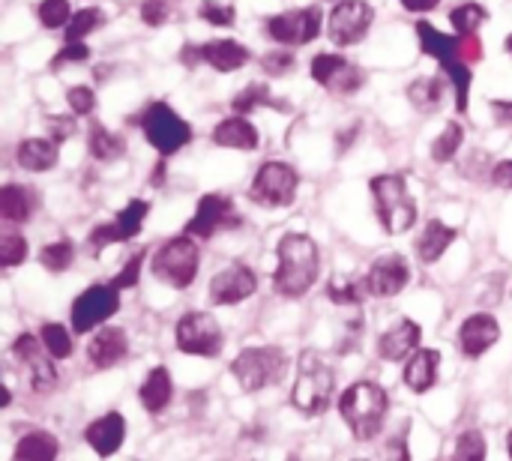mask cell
I'll return each instance as SVG.
<instances>
[{
    "instance_id": "cell-41",
    "label": "cell",
    "mask_w": 512,
    "mask_h": 461,
    "mask_svg": "<svg viewBox=\"0 0 512 461\" xmlns=\"http://www.w3.org/2000/svg\"><path fill=\"white\" fill-rule=\"evenodd\" d=\"M348 66V60L342 57V54H318L315 60H312V66H309V72H312V78L321 84V87H330V81L342 72Z\"/></svg>"
},
{
    "instance_id": "cell-53",
    "label": "cell",
    "mask_w": 512,
    "mask_h": 461,
    "mask_svg": "<svg viewBox=\"0 0 512 461\" xmlns=\"http://www.w3.org/2000/svg\"><path fill=\"white\" fill-rule=\"evenodd\" d=\"M492 183L498 189H512V159H504L492 168Z\"/></svg>"
},
{
    "instance_id": "cell-25",
    "label": "cell",
    "mask_w": 512,
    "mask_h": 461,
    "mask_svg": "<svg viewBox=\"0 0 512 461\" xmlns=\"http://www.w3.org/2000/svg\"><path fill=\"white\" fill-rule=\"evenodd\" d=\"M213 144L231 147V150H255V147L261 144V135H258V129H255L246 117L234 114V117L222 120V123L213 129Z\"/></svg>"
},
{
    "instance_id": "cell-20",
    "label": "cell",
    "mask_w": 512,
    "mask_h": 461,
    "mask_svg": "<svg viewBox=\"0 0 512 461\" xmlns=\"http://www.w3.org/2000/svg\"><path fill=\"white\" fill-rule=\"evenodd\" d=\"M126 354H129V339H126V333L120 330V327H105V330H99L93 339H90V345H87V360H90V366H96V369H114L117 363H123L126 360Z\"/></svg>"
},
{
    "instance_id": "cell-8",
    "label": "cell",
    "mask_w": 512,
    "mask_h": 461,
    "mask_svg": "<svg viewBox=\"0 0 512 461\" xmlns=\"http://www.w3.org/2000/svg\"><path fill=\"white\" fill-rule=\"evenodd\" d=\"M300 177L288 162H264L255 171V180L249 186V198L264 207H288L297 198Z\"/></svg>"
},
{
    "instance_id": "cell-29",
    "label": "cell",
    "mask_w": 512,
    "mask_h": 461,
    "mask_svg": "<svg viewBox=\"0 0 512 461\" xmlns=\"http://www.w3.org/2000/svg\"><path fill=\"white\" fill-rule=\"evenodd\" d=\"M33 207H36V201H33V195H30L24 186L6 183V186L0 189V216H3L6 222L24 225V222L33 216Z\"/></svg>"
},
{
    "instance_id": "cell-15",
    "label": "cell",
    "mask_w": 512,
    "mask_h": 461,
    "mask_svg": "<svg viewBox=\"0 0 512 461\" xmlns=\"http://www.w3.org/2000/svg\"><path fill=\"white\" fill-rule=\"evenodd\" d=\"M240 225V219L234 216V204L231 198L219 195V192H210L198 201V210L195 216L186 222V237H198V240H207L213 237L216 231L222 228H234Z\"/></svg>"
},
{
    "instance_id": "cell-30",
    "label": "cell",
    "mask_w": 512,
    "mask_h": 461,
    "mask_svg": "<svg viewBox=\"0 0 512 461\" xmlns=\"http://www.w3.org/2000/svg\"><path fill=\"white\" fill-rule=\"evenodd\" d=\"M87 150L93 159L99 162H114L126 153V138L105 129L102 123H90V132H87Z\"/></svg>"
},
{
    "instance_id": "cell-16",
    "label": "cell",
    "mask_w": 512,
    "mask_h": 461,
    "mask_svg": "<svg viewBox=\"0 0 512 461\" xmlns=\"http://www.w3.org/2000/svg\"><path fill=\"white\" fill-rule=\"evenodd\" d=\"M258 291V276L246 267V264H228L219 276H213L210 282V300L216 306H234L249 300Z\"/></svg>"
},
{
    "instance_id": "cell-19",
    "label": "cell",
    "mask_w": 512,
    "mask_h": 461,
    "mask_svg": "<svg viewBox=\"0 0 512 461\" xmlns=\"http://www.w3.org/2000/svg\"><path fill=\"white\" fill-rule=\"evenodd\" d=\"M420 339H423L420 324L411 321V318H402L396 327H390V330L378 339V357L387 360V363L408 360L414 351H420Z\"/></svg>"
},
{
    "instance_id": "cell-27",
    "label": "cell",
    "mask_w": 512,
    "mask_h": 461,
    "mask_svg": "<svg viewBox=\"0 0 512 461\" xmlns=\"http://www.w3.org/2000/svg\"><path fill=\"white\" fill-rule=\"evenodd\" d=\"M456 240H459V231H456L453 225H447V222H441V219H432V222L426 225V231L420 234V240H417V255H420L423 264H435V261H441V255H444Z\"/></svg>"
},
{
    "instance_id": "cell-23",
    "label": "cell",
    "mask_w": 512,
    "mask_h": 461,
    "mask_svg": "<svg viewBox=\"0 0 512 461\" xmlns=\"http://www.w3.org/2000/svg\"><path fill=\"white\" fill-rule=\"evenodd\" d=\"M249 48L234 39H210L201 45V60L216 72H237L249 63Z\"/></svg>"
},
{
    "instance_id": "cell-44",
    "label": "cell",
    "mask_w": 512,
    "mask_h": 461,
    "mask_svg": "<svg viewBox=\"0 0 512 461\" xmlns=\"http://www.w3.org/2000/svg\"><path fill=\"white\" fill-rule=\"evenodd\" d=\"M87 60H90L87 42H66V45L51 57V69L57 72V69H63V66H69V63H87Z\"/></svg>"
},
{
    "instance_id": "cell-18",
    "label": "cell",
    "mask_w": 512,
    "mask_h": 461,
    "mask_svg": "<svg viewBox=\"0 0 512 461\" xmlns=\"http://www.w3.org/2000/svg\"><path fill=\"white\" fill-rule=\"evenodd\" d=\"M498 339H501V324H498L495 315H486V312L471 315V318L462 324V330H459V348H462V354L471 357V360L483 357Z\"/></svg>"
},
{
    "instance_id": "cell-54",
    "label": "cell",
    "mask_w": 512,
    "mask_h": 461,
    "mask_svg": "<svg viewBox=\"0 0 512 461\" xmlns=\"http://www.w3.org/2000/svg\"><path fill=\"white\" fill-rule=\"evenodd\" d=\"M492 111H495V120L504 123V126H512V102L510 99H492Z\"/></svg>"
},
{
    "instance_id": "cell-22",
    "label": "cell",
    "mask_w": 512,
    "mask_h": 461,
    "mask_svg": "<svg viewBox=\"0 0 512 461\" xmlns=\"http://www.w3.org/2000/svg\"><path fill=\"white\" fill-rule=\"evenodd\" d=\"M438 366H441V351L435 348H420L408 357L402 381L414 393H429L438 384Z\"/></svg>"
},
{
    "instance_id": "cell-17",
    "label": "cell",
    "mask_w": 512,
    "mask_h": 461,
    "mask_svg": "<svg viewBox=\"0 0 512 461\" xmlns=\"http://www.w3.org/2000/svg\"><path fill=\"white\" fill-rule=\"evenodd\" d=\"M408 282H411V264L399 252L378 258L366 276V288L375 297H396L408 288Z\"/></svg>"
},
{
    "instance_id": "cell-6",
    "label": "cell",
    "mask_w": 512,
    "mask_h": 461,
    "mask_svg": "<svg viewBox=\"0 0 512 461\" xmlns=\"http://www.w3.org/2000/svg\"><path fill=\"white\" fill-rule=\"evenodd\" d=\"M285 366H288L285 354L273 345L270 348H246L234 357L231 375L246 393H258V390L279 384L285 375Z\"/></svg>"
},
{
    "instance_id": "cell-57",
    "label": "cell",
    "mask_w": 512,
    "mask_h": 461,
    "mask_svg": "<svg viewBox=\"0 0 512 461\" xmlns=\"http://www.w3.org/2000/svg\"><path fill=\"white\" fill-rule=\"evenodd\" d=\"M507 48H510V51H512V33H510V39H507Z\"/></svg>"
},
{
    "instance_id": "cell-13",
    "label": "cell",
    "mask_w": 512,
    "mask_h": 461,
    "mask_svg": "<svg viewBox=\"0 0 512 461\" xmlns=\"http://www.w3.org/2000/svg\"><path fill=\"white\" fill-rule=\"evenodd\" d=\"M12 354L15 360L24 366L27 372V381L36 393H51L57 387V369H54V357L45 351L42 339L30 336V333H21L12 345Z\"/></svg>"
},
{
    "instance_id": "cell-24",
    "label": "cell",
    "mask_w": 512,
    "mask_h": 461,
    "mask_svg": "<svg viewBox=\"0 0 512 461\" xmlns=\"http://www.w3.org/2000/svg\"><path fill=\"white\" fill-rule=\"evenodd\" d=\"M417 36H420V48H423L429 57H435L444 69L453 66V63H462V57H459V39H456V36L441 33V30H438L435 24H429V21H417Z\"/></svg>"
},
{
    "instance_id": "cell-14",
    "label": "cell",
    "mask_w": 512,
    "mask_h": 461,
    "mask_svg": "<svg viewBox=\"0 0 512 461\" xmlns=\"http://www.w3.org/2000/svg\"><path fill=\"white\" fill-rule=\"evenodd\" d=\"M147 213H150V204H147V201H141V198L129 201V204L114 216V222L96 225V228L90 231L87 246H90L93 252H102V249L111 246V243H129V240H135L138 231H141V225H144V219H147Z\"/></svg>"
},
{
    "instance_id": "cell-46",
    "label": "cell",
    "mask_w": 512,
    "mask_h": 461,
    "mask_svg": "<svg viewBox=\"0 0 512 461\" xmlns=\"http://www.w3.org/2000/svg\"><path fill=\"white\" fill-rule=\"evenodd\" d=\"M141 264H144V252H135L120 270H117V276H114V288L117 291H129V288H135L138 285V276H141Z\"/></svg>"
},
{
    "instance_id": "cell-28",
    "label": "cell",
    "mask_w": 512,
    "mask_h": 461,
    "mask_svg": "<svg viewBox=\"0 0 512 461\" xmlns=\"http://www.w3.org/2000/svg\"><path fill=\"white\" fill-rule=\"evenodd\" d=\"M171 396H174V384H171V372L165 366H156L147 381L141 384L138 390V399L144 405L147 414H162L168 405H171Z\"/></svg>"
},
{
    "instance_id": "cell-36",
    "label": "cell",
    "mask_w": 512,
    "mask_h": 461,
    "mask_svg": "<svg viewBox=\"0 0 512 461\" xmlns=\"http://www.w3.org/2000/svg\"><path fill=\"white\" fill-rule=\"evenodd\" d=\"M261 105H279L282 108V102H276L273 96H270V87L267 84H249L243 93H237L234 99H231V108L243 117V114H249V111H255V108H261Z\"/></svg>"
},
{
    "instance_id": "cell-35",
    "label": "cell",
    "mask_w": 512,
    "mask_h": 461,
    "mask_svg": "<svg viewBox=\"0 0 512 461\" xmlns=\"http://www.w3.org/2000/svg\"><path fill=\"white\" fill-rule=\"evenodd\" d=\"M486 18H489V12L480 3H462L450 12V21L459 36H474L486 24Z\"/></svg>"
},
{
    "instance_id": "cell-21",
    "label": "cell",
    "mask_w": 512,
    "mask_h": 461,
    "mask_svg": "<svg viewBox=\"0 0 512 461\" xmlns=\"http://www.w3.org/2000/svg\"><path fill=\"white\" fill-rule=\"evenodd\" d=\"M84 441H87V447H90L96 456L108 459V456H114V453L123 447V441H126V420H123L120 414H105V417L93 420V423L84 429Z\"/></svg>"
},
{
    "instance_id": "cell-47",
    "label": "cell",
    "mask_w": 512,
    "mask_h": 461,
    "mask_svg": "<svg viewBox=\"0 0 512 461\" xmlns=\"http://www.w3.org/2000/svg\"><path fill=\"white\" fill-rule=\"evenodd\" d=\"M171 18V0H144L141 3V21L150 27H162Z\"/></svg>"
},
{
    "instance_id": "cell-1",
    "label": "cell",
    "mask_w": 512,
    "mask_h": 461,
    "mask_svg": "<svg viewBox=\"0 0 512 461\" xmlns=\"http://www.w3.org/2000/svg\"><path fill=\"white\" fill-rule=\"evenodd\" d=\"M276 273H273V288L276 294L288 297V300H300L318 279L321 270V255H318V243L309 234H285L276 246Z\"/></svg>"
},
{
    "instance_id": "cell-38",
    "label": "cell",
    "mask_w": 512,
    "mask_h": 461,
    "mask_svg": "<svg viewBox=\"0 0 512 461\" xmlns=\"http://www.w3.org/2000/svg\"><path fill=\"white\" fill-rule=\"evenodd\" d=\"M45 351L54 357V360H66L72 354V336L63 324H42V333H39Z\"/></svg>"
},
{
    "instance_id": "cell-5",
    "label": "cell",
    "mask_w": 512,
    "mask_h": 461,
    "mask_svg": "<svg viewBox=\"0 0 512 461\" xmlns=\"http://www.w3.org/2000/svg\"><path fill=\"white\" fill-rule=\"evenodd\" d=\"M198 267H201V252H198V243L195 237H174L168 243H162L150 261V270L159 282L183 291L195 282L198 276Z\"/></svg>"
},
{
    "instance_id": "cell-9",
    "label": "cell",
    "mask_w": 512,
    "mask_h": 461,
    "mask_svg": "<svg viewBox=\"0 0 512 461\" xmlns=\"http://www.w3.org/2000/svg\"><path fill=\"white\" fill-rule=\"evenodd\" d=\"M222 327L207 312H189L177 321V348L189 357H219Z\"/></svg>"
},
{
    "instance_id": "cell-40",
    "label": "cell",
    "mask_w": 512,
    "mask_h": 461,
    "mask_svg": "<svg viewBox=\"0 0 512 461\" xmlns=\"http://www.w3.org/2000/svg\"><path fill=\"white\" fill-rule=\"evenodd\" d=\"M36 15H39V24L48 27V30H57V27H66L72 21V6L69 0H42L36 6Z\"/></svg>"
},
{
    "instance_id": "cell-45",
    "label": "cell",
    "mask_w": 512,
    "mask_h": 461,
    "mask_svg": "<svg viewBox=\"0 0 512 461\" xmlns=\"http://www.w3.org/2000/svg\"><path fill=\"white\" fill-rule=\"evenodd\" d=\"M66 102H69L72 114L87 117V114L96 108V93H93L90 87H84V84H75V87L66 90Z\"/></svg>"
},
{
    "instance_id": "cell-39",
    "label": "cell",
    "mask_w": 512,
    "mask_h": 461,
    "mask_svg": "<svg viewBox=\"0 0 512 461\" xmlns=\"http://www.w3.org/2000/svg\"><path fill=\"white\" fill-rule=\"evenodd\" d=\"M453 461H486V435L480 429H468L459 435Z\"/></svg>"
},
{
    "instance_id": "cell-52",
    "label": "cell",
    "mask_w": 512,
    "mask_h": 461,
    "mask_svg": "<svg viewBox=\"0 0 512 461\" xmlns=\"http://www.w3.org/2000/svg\"><path fill=\"white\" fill-rule=\"evenodd\" d=\"M387 461H411L408 432H402L399 438H393V441H390V447H387Z\"/></svg>"
},
{
    "instance_id": "cell-4",
    "label": "cell",
    "mask_w": 512,
    "mask_h": 461,
    "mask_svg": "<svg viewBox=\"0 0 512 461\" xmlns=\"http://www.w3.org/2000/svg\"><path fill=\"white\" fill-rule=\"evenodd\" d=\"M372 198L378 222L387 234H405L417 222V201L408 192V183L399 174H378L372 177Z\"/></svg>"
},
{
    "instance_id": "cell-3",
    "label": "cell",
    "mask_w": 512,
    "mask_h": 461,
    "mask_svg": "<svg viewBox=\"0 0 512 461\" xmlns=\"http://www.w3.org/2000/svg\"><path fill=\"white\" fill-rule=\"evenodd\" d=\"M336 393V375L333 369L315 354V351H303L300 354V366H297V381L291 390V402L300 414L306 417H318L330 408Z\"/></svg>"
},
{
    "instance_id": "cell-33",
    "label": "cell",
    "mask_w": 512,
    "mask_h": 461,
    "mask_svg": "<svg viewBox=\"0 0 512 461\" xmlns=\"http://www.w3.org/2000/svg\"><path fill=\"white\" fill-rule=\"evenodd\" d=\"M102 24H105L102 9H99V6H84V9H78V12L72 15V21L66 24L63 39H66V42H84V36L93 33V30L102 27Z\"/></svg>"
},
{
    "instance_id": "cell-32",
    "label": "cell",
    "mask_w": 512,
    "mask_h": 461,
    "mask_svg": "<svg viewBox=\"0 0 512 461\" xmlns=\"http://www.w3.org/2000/svg\"><path fill=\"white\" fill-rule=\"evenodd\" d=\"M462 144H465V129H462V123L450 120V123L444 126V132H441V135L435 138V144H432V159H435L438 165H447V162L456 159V153L462 150Z\"/></svg>"
},
{
    "instance_id": "cell-10",
    "label": "cell",
    "mask_w": 512,
    "mask_h": 461,
    "mask_svg": "<svg viewBox=\"0 0 512 461\" xmlns=\"http://www.w3.org/2000/svg\"><path fill=\"white\" fill-rule=\"evenodd\" d=\"M375 21V9L366 0H339L330 9V21H327V33L339 48L357 45L369 27Z\"/></svg>"
},
{
    "instance_id": "cell-43",
    "label": "cell",
    "mask_w": 512,
    "mask_h": 461,
    "mask_svg": "<svg viewBox=\"0 0 512 461\" xmlns=\"http://www.w3.org/2000/svg\"><path fill=\"white\" fill-rule=\"evenodd\" d=\"M198 15H201L207 24H216V27H231V24H234V6H228V3L201 0Z\"/></svg>"
},
{
    "instance_id": "cell-49",
    "label": "cell",
    "mask_w": 512,
    "mask_h": 461,
    "mask_svg": "<svg viewBox=\"0 0 512 461\" xmlns=\"http://www.w3.org/2000/svg\"><path fill=\"white\" fill-rule=\"evenodd\" d=\"M261 66H264L267 75H285V72L294 69V54L291 51H270V54H264Z\"/></svg>"
},
{
    "instance_id": "cell-12",
    "label": "cell",
    "mask_w": 512,
    "mask_h": 461,
    "mask_svg": "<svg viewBox=\"0 0 512 461\" xmlns=\"http://www.w3.org/2000/svg\"><path fill=\"white\" fill-rule=\"evenodd\" d=\"M120 309V294L114 285H93L72 303V327L75 333H90L93 327L105 324Z\"/></svg>"
},
{
    "instance_id": "cell-50",
    "label": "cell",
    "mask_w": 512,
    "mask_h": 461,
    "mask_svg": "<svg viewBox=\"0 0 512 461\" xmlns=\"http://www.w3.org/2000/svg\"><path fill=\"white\" fill-rule=\"evenodd\" d=\"M459 57L468 66H474V63L483 60V42L477 39V33L474 36H459Z\"/></svg>"
},
{
    "instance_id": "cell-2",
    "label": "cell",
    "mask_w": 512,
    "mask_h": 461,
    "mask_svg": "<svg viewBox=\"0 0 512 461\" xmlns=\"http://www.w3.org/2000/svg\"><path fill=\"white\" fill-rule=\"evenodd\" d=\"M387 411H390V396H387L384 387H378L372 381L351 384L339 399V414H342L345 426L351 429V435L357 441L378 438L381 429H384Z\"/></svg>"
},
{
    "instance_id": "cell-37",
    "label": "cell",
    "mask_w": 512,
    "mask_h": 461,
    "mask_svg": "<svg viewBox=\"0 0 512 461\" xmlns=\"http://www.w3.org/2000/svg\"><path fill=\"white\" fill-rule=\"evenodd\" d=\"M39 261L48 273H66L75 261V246L69 240H57L39 252Z\"/></svg>"
},
{
    "instance_id": "cell-56",
    "label": "cell",
    "mask_w": 512,
    "mask_h": 461,
    "mask_svg": "<svg viewBox=\"0 0 512 461\" xmlns=\"http://www.w3.org/2000/svg\"><path fill=\"white\" fill-rule=\"evenodd\" d=\"M507 450H510V459H512V432H510V438H507Z\"/></svg>"
},
{
    "instance_id": "cell-34",
    "label": "cell",
    "mask_w": 512,
    "mask_h": 461,
    "mask_svg": "<svg viewBox=\"0 0 512 461\" xmlns=\"http://www.w3.org/2000/svg\"><path fill=\"white\" fill-rule=\"evenodd\" d=\"M408 99H411L420 111L438 108L441 99H444V81H441V78H417V81L408 87Z\"/></svg>"
},
{
    "instance_id": "cell-11",
    "label": "cell",
    "mask_w": 512,
    "mask_h": 461,
    "mask_svg": "<svg viewBox=\"0 0 512 461\" xmlns=\"http://www.w3.org/2000/svg\"><path fill=\"white\" fill-rule=\"evenodd\" d=\"M324 15L318 6H303V9H291V12H279L267 21V33L270 39H276L279 45H291L300 48L306 42H312L321 33Z\"/></svg>"
},
{
    "instance_id": "cell-7",
    "label": "cell",
    "mask_w": 512,
    "mask_h": 461,
    "mask_svg": "<svg viewBox=\"0 0 512 461\" xmlns=\"http://www.w3.org/2000/svg\"><path fill=\"white\" fill-rule=\"evenodd\" d=\"M141 129L147 135V141L162 153V156H174L177 150H183L192 141V126L168 105V102H153L141 111Z\"/></svg>"
},
{
    "instance_id": "cell-42",
    "label": "cell",
    "mask_w": 512,
    "mask_h": 461,
    "mask_svg": "<svg viewBox=\"0 0 512 461\" xmlns=\"http://www.w3.org/2000/svg\"><path fill=\"white\" fill-rule=\"evenodd\" d=\"M24 258H27V240H24V234L3 231V237H0V264L9 270V267H18Z\"/></svg>"
},
{
    "instance_id": "cell-55",
    "label": "cell",
    "mask_w": 512,
    "mask_h": 461,
    "mask_svg": "<svg viewBox=\"0 0 512 461\" xmlns=\"http://www.w3.org/2000/svg\"><path fill=\"white\" fill-rule=\"evenodd\" d=\"M408 12H432L435 6H441V0H399Z\"/></svg>"
},
{
    "instance_id": "cell-48",
    "label": "cell",
    "mask_w": 512,
    "mask_h": 461,
    "mask_svg": "<svg viewBox=\"0 0 512 461\" xmlns=\"http://www.w3.org/2000/svg\"><path fill=\"white\" fill-rule=\"evenodd\" d=\"M327 294H330V300H333V303H342V306H354V303H360V285H357V282H348V279L333 282V285L327 288Z\"/></svg>"
},
{
    "instance_id": "cell-31",
    "label": "cell",
    "mask_w": 512,
    "mask_h": 461,
    "mask_svg": "<svg viewBox=\"0 0 512 461\" xmlns=\"http://www.w3.org/2000/svg\"><path fill=\"white\" fill-rule=\"evenodd\" d=\"M60 444L48 432H30L18 441L12 461H57Z\"/></svg>"
},
{
    "instance_id": "cell-51",
    "label": "cell",
    "mask_w": 512,
    "mask_h": 461,
    "mask_svg": "<svg viewBox=\"0 0 512 461\" xmlns=\"http://www.w3.org/2000/svg\"><path fill=\"white\" fill-rule=\"evenodd\" d=\"M48 129H51V141H66L69 135H72V129H75V120H72V114L69 117H48Z\"/></svg>"
},
{
    "instance_id": "cell-26",
    "label": "cell",
    "mask_w": 512,
    "mask_h": 461,
    "mask_svg": "<svg viewBox=\"0 0 512 461\" xmlns=\"http://www.w3.org/2000/svg\"><path fill=\"white\" fill-rule=\"evenodd\" d=\"M57 141L51 138H27L15 147V159L24 171H33V174H42V171H51L57 165Z\"/></svg>"
}]
</instances>
